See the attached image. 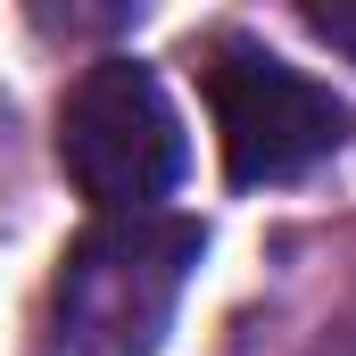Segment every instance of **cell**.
I'll return each mask as SVG.
<instances>
[{"label": "cell", "mask_w": 356, "mask_h": 356, "mask_svg": "<svg viewBox=\"0 0 356 356\" xmlns=\"http://www.w3.org/2000/svg\"><path fill=\"white\" fill-rule=\"evenodd\" d=\"M182 116L141 58H99L58 99V166L99 216H149L182 182Z\"/></svg>", "instance_id": "obj_2"}, {"label": "cell", "mask_w": 356, "mask_h": 356, "mask_svg": "<svg viewBox=\"0 0 356 356\" xmlns=\"http://www.w3.org/2000/svg\"><path fill=\"white\" fill-rule=\"evenodd\" d=\"M199 83H207V108H216L224 175L241 191L298 182L348 141V108L332 99V83L298 75L290 58H273L257 42H241V33H224V42L199 50Z\"/></svg>", "instance_id": "obj_3"}, {"label": "cell", "mask_w": 356, "mask_h": 356, "mask_svg": "<svg viewBox=\"0 0 356 356\" xmlns=\"http://www.w3.org/2000/svg\"><path fill=\"white\" fill-rule=\"evenodd\" d=\"M207 257V232L191 216H99L58 257L42 356H158L182 290Z\"/></svg>", "instance_id": "obj_1"}, {"label": "cell", "mask_w": 356, "mask_h": 356, "mask_svg": "<svg viewBox=\"0 0 356 356\" xmlns=\"http://www.w3.org/2000/svg\"><path fill=\"white\" fill-rule=\"evenodd\" d=\"M298 17H307V33H315V42H332V50H348V58H356V0H332V8H323V0H307Z\"/></svg>", "instance_id": "obj_4"}]
</instances>
